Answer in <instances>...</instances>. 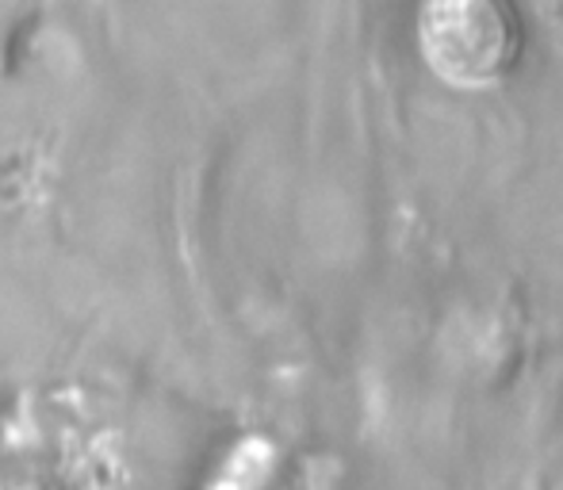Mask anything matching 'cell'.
I'll use <instances>...</instances> for the list:
<instances>
[{"label":"cell","instance_id":"obj_1","mask_svg":"<svg viewBox=\"0 0 563 490\" xmlns=\"http://www.w3.org/2000/svg\"><path fill=\"white\" fill-rule=\"evenodd\" d=\"M418 54L452 89H490L521 58L518 8L514 0H422Z\"/></svg>","mask_w":563,"mask_h":490}]
</instances>
